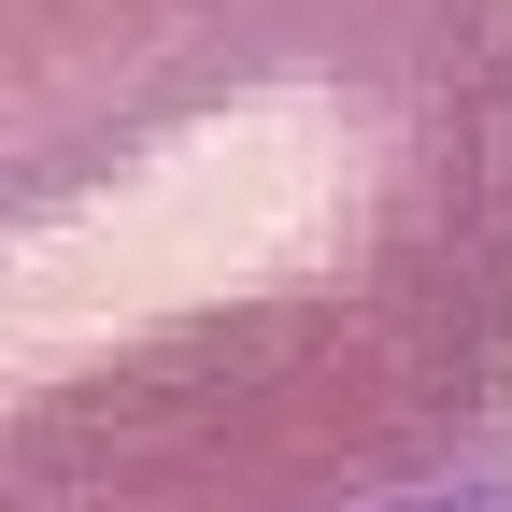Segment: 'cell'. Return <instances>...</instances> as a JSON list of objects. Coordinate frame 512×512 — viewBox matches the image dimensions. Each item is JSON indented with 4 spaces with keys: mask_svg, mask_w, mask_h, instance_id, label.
<instances>
[{
    "mask_svg": "<svg viewBox=\"0 0 512 512\" xmlns=\"http://www.w3.org/2000/svg\"><path fill=\"white\" fill-rule=\"evenodd\" d=\"M512 456V0H0V512H427Z\"/></svg>",
    "mask_w": 512,
    "mask_h": 512,
    "instance_id": "cell-1",
    "label": "cell"
},
{
    "mask_svg": "<svg viewBox=\"0 0 512 512\" xmlns=\"http://www.w3.org/2000/svg\"><path fill=\"white\" fill-rule=\"evenodd\" d=\"M427 512H512V456H498L484 484H456V498H427Z\"/></svg>",
    "mask_w": 512,
    "mask_h": 512,
    "instance_id": "cell-2",
    "label": "cell"
}]
</instances>
